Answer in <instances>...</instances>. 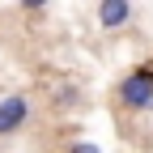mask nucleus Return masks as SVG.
<instances>
[{"label": "nucleus", "instance_id": "1", "mask_svg": "<svg viewBox=\"0 0 153 153\" xmlns=\"http://www.w3.org/2000/svg\"><path fill=\"white\" fill-rule=\"evenodd\" d=\"M115 102H119L128 115H149L153 111V72H149V64H136L132 72L119 76Z\"/></svg>", "mask_w": 153, "mask_h": 153}, {"label": "nucleus", "instance_id": "2", "mask_svg": "<svg viewBox=\"0 0 153 153\" xmlns=\"http://www.w3.org/2000/svg\"><path fill=\"white\" fill-rule=\"evenodd\" d=\"M30 123V94H4L0 98V140L17 136Z\"/></svg>", "mask_w": 153, "mask_h": 153}, {"label": "nucleus", "instance_id": "3", "mask_svg": "<svg viewBox=\"0 0 153 153\" xmlns=\"http://www.w3.org/2000/svg\"><path fill=\"white\" fill-rule=\"evenodd\" d=\"M132 22V0H98V26L106 34H119Z\"/></svg>", "mask_w": 153, "mask_h": 153}, {"label": "nucleus", "instance_id": "4", "mask_svg": "<svg viewBox=\"0 0 153 153\" xmlns=\"http://www.w3.org/2000/svg\"><path fill=\"white\" fill-rule=\"evenodd\" d=\"M76 102H81V98H76V89H72V85H64L60 94H55V106H76Z\"/></svg>", "mask_w": 153, "mask_h": 153}, {"label": "nucleus", "instance_id": "5", "mask_svg": "<svg viewBox=\"0 0 153 153\" xmlns=\"http://www.w3.org/2000/svg\"><path fill=\"white\" fill-rule=\"evenodd\" d=\"M68 153H102L94 140H76V145H68Z\"/></svg>", "mask_w": 153, "mask_h": 153}, {"label": "nucleus", "instance_id": "6", "mask_svg": "<svg viewBox=\"0 0 153 153\" xmlns=\"http://www.w3.org/2000/svg\"><path fill=\"white\" fill-rule=\"evenodd\" d=\"M17 4H22V9H26V13H43V9H47V4H51V0H17Z\"/></svg>", "mask_w": 153, "mask_h": 153}, {"label": "nucleus", "instance_id": "7", "mask_svg": "<svg viewBox=\"0 0 153 153\" xmlns=\"http://www.w3.org/2000/svg\"><path fill=\"white\" fill-rule=\"evenodd\" d=\"M149 72H153V64H149Z\"/></svg>", "mask_w": 153, "mask_h": 153}]
</instances>
